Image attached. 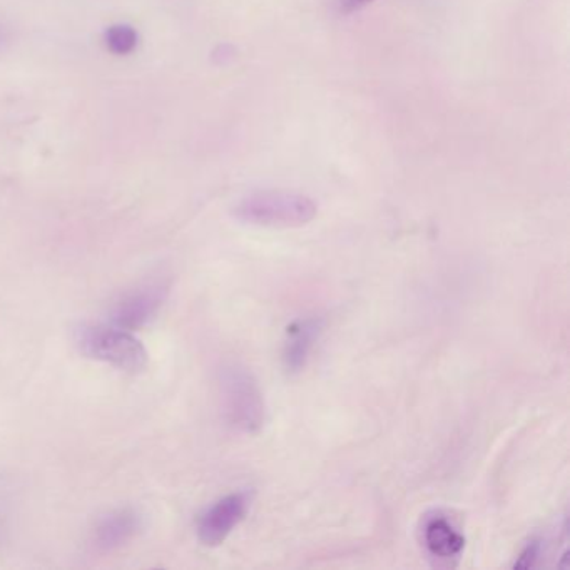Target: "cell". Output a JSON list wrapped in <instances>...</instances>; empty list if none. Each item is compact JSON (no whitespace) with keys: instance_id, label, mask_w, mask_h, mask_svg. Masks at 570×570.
Instances as JSON below:
<instances>
[{"instance_id":"30bf717a","label":"cell","mask_w":570,"mask_h":570,"mask_svg":"<svg viewBox=\"0 0 570 570\" xmlns=\"http://www.w3.org/2000/svg\"><path fill=\"white\" fill-rule=\"evenodd\" d=\"M372 2L375 0H335V9L338 14L350 15L369 8Z\"/></svg>"},{"instance_id":"9c48e42d","label":"cell","mask_w":570,"mask_h":570,"mask_svg":"<svg viewBox=\"0 0 570 570\" xmlns=\"http://www.w3.org/2000/svg\"><path fill=\"white\" fill-rule=\"evenodd\" d=\"M105 39L111 53L125 56V54H131L136 50L138 39L140 37H138L136 29L128 24H118L106 31Z\"/></svg>"},{"instance_id":"ba28073f","label":"cell","mask_w":570,"mask_h":570,"mask_svg":"<svg viewBox=\"0 0 570 570\" xmlns=\"http://www.w3.org/2000/svg\"><path fill=\"white\" fill-rule=\"evenodd\" d=\"M424 540L428 552L440 559L459 557L465 547L462 534L446 517L428 518L424 527Z\"/></svg>"},{"instance_id":"277c9868","label":"cell","mask_w":570,"mask_h":570,"mask_svg":"<svg viewBox=\"0 0 570 570\" xmlns=\"http://www.w3.org/2000/svg\"><path fill=\"white\" fill-rule=\"evenodd\" d=\"M250 502L248 492H234L212 504L198 522V537L201 544L208 547L223 544L246 517Z\"/></svg>"},{"instance_id":"5b68a950","label":"cell","mask_w":570,"mask_h":570,"mask_svg":"<svg viewBox=\"0 0 570 570\" xmlns=\"http://www.w3.org/2000/svg\"><path fill=\"white\" fill-rule=\"evenodd\" d=\"M167 292L169 286L164 283H150L128 293L112 308V325L129 331L146 327L160 314L161 306L166 302Z\"/></svg>"},{"instance_id":"7a4b0ae2","label":"cell","mask_w":570,"mask_h":570,"mask_svg":"<svg viewBox=\"0 0 570 570\" xmlns=\"http://www.w3.org/2000/svg\"><path fill=\"white\" fill-rule=\"evenodd\" d=\"M76 344L87 359L129 373L146 369L150 359L146 348L133 331L116 325H80L76 330Z\"/></svg>"},{"instance_id":"8fae6325","label":"cell","mask_w":570,"mask_h":570,"mask_svg":"<svg viewBox=\"0 0 570 570\" xmlns=\"http://www.w3.org/2000/svg\"><path fill=\"white\" fill-rule=\"evenodd\" d=\"M540 556V542L539 540H533V542L527 546V549L522 552L520 559L515 563V567H522V569H527V567H533L536 563V560L539 559Z\"/></svg>"},{"instance_id":"3957f363","label":"cell","mask_w":570,"mask_h":570,"mask_svg":"<svg viewBox=\"0 0 570 570\" xmlns=\"http://www.w3.org/2000/svg\"><path fill=\"white\" fill-rule=\"evenodd\" d=\"M224 417L243 434H257L266 420V404L250 370L238 363L227 365L219 376Z\"/></svg>"},{"instance_id":"6da1fadb","label":"cell","mask_w":570,"mask_h":570,"mask_svg":"<svg viewBox=\"0 0 570 570\" xmlns=\"http://www.w3.org/2000/svg\"><path fill=\"white\" fill-rule=\"evenodd\" d=\"M317 212L314 199L283 189L251 193L234 208V216L243 223L266 228L305 227L314 221Z\"/></svg>"},{"instance_id":"52a82bcc","label":"cell","mask_w":570,"mask_h":570,"mask_svg":"<svg viewBox=\"0 0 570 570\" xmlns=\"http://www.w3.org/2000/svg\"><path fill=\"white\" fill-rule=\"evenodd\" d=\"M141 517L133 508H121L102 517L96 525L95 546L105 552L119 549L136 536Z\"/></svg>"},{"instance_id":"8992f818","label":"cell","mask_w":570,"mask_h":570,"mask_svg":"<svg viewBox=\"0 0 570 570\" xmlns=\"http://www.w3.org/2000/svg\"><path fill=\"white\" fill-rule=\"evenodd\" d=\"M324 331L321 318H302L286 328L283 363L289 373L302 372Z\"/></svg>"}]
</instances>
